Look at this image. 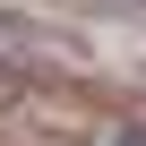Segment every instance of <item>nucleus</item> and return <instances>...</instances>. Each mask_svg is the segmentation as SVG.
<instances>
[{
	"label": "nucleus",
	"instance_id": "1",
	"mask_svg": "<svg viewBox=\"0 0 146 146\" xmlns=\"http://www.w3.org/2000/svg\"><path fill=\"white\" fill-rule=\"evenodd\" d=\"M120 146H146V137H120Z\"/></svg>",
	"mask_w": 146,
	"mask_h": 146
}]
</instances>
